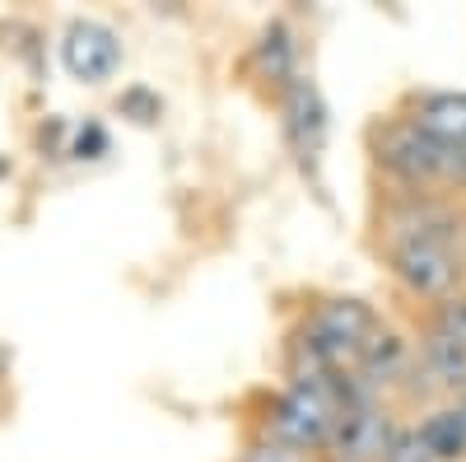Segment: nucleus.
I'll list each match as a JSON object with an SVG mask.
<instances>
[{
    "label": "nucleus",
    "mask_w": 466,
    "mask_h": 462,
    "mask_svg": "<svg viewBox=\"0 0 466 462\" xmlns=\"http://www.w3.org/2000/svg\"><path fill=\"white\" fill-rule=\"evenodd\" d=\"M378 332L382 327L364 299H327L303 327L308 369L313 374H355Z\"/></svg>",
    "instance_id": "nucleus-1"
},
{
    "label": "nucleus",
    "mask_w": 466,
    "mask_h": 462,
    "mask_svg": "<svg viewBox=\"0 0 466 462\" xmlns=\"http://www.w3.org/2000/svg\"><path fill=\"white\" fill-rule=\"evenodd\" d=\"M340 420V397H336V374H299L289 388L270 406V439H280L299 453L331 448Z\"/></svg>",
    "instance_id": "nucleus-2"
},
{
    "label": "nucleus",
    "mask_w": 466,
    "mask_h": 462,
    "mask_svg": "<svg viewBox=\"0 0 466 462\" xmlns=\"http://www.w3.org/2000/svg\"><path fill=\"white\" fill-rule=\"evenodd\" d=\"M378 164L410 187H430V182L466 187V149L424 136L415 122H397L378 136Z\"/></svg>",
    "instance_id": "nucleus-3"
},
{
    "label": "nucleus",
    "mask_w": 466,
    "mask_h": 462,
    "mask_svg": "<svg viewBox=\"0 0 466 462\" xmlns=\"http://www.w3.org/2000/svg\"><path fill=\"white\" fill-rule=\"evenodd\" d=\"M56 56L66 66V75L75 85H107L116 70L127 61V47H122V33L103 19H89V15H75L66 28H61V43H56Z\"/></svg>",
    "instance_id": "nucleus-4"
},
{
    "label": "nucleus",
    "mask_w": 466,
    "mask_h": 462,
    "mask_svg": "<svg viewBox=\"0 0 466 462\" xmlns=\"http://www.w3.org/2000/svg\"><path fill=\"white\" fill-rule=\"evenodd\" d=\"M387 262L406 290L424 294V299H452L461 285V257L452 252V243H434V239H392L387 243Z\"/></svg>",
    "instance_id": "nucleus-5"
},
{
    "label": "nucleus",
    "mask_w": 466,
    "mask_h": 462,
    "mask_svg": "<svg viewBox=\"0 0 466 462\" xmlns=\"http://www.w3.org/2000/svg\"><path fill=\"white\" fill-rule=\"evenodd\" d=\"M280 112H285V140L299 154V164H318L327 149V127H331L322 89L308 75H299V80H289L280 89Z\"/></svg>",
    "instance_id": "nucleus-6"
},
{
    "label": "nucleus",
    "mask_w": 466,
    "mask_h": 462,
    "mask_svg": "<svg viewBox=\"0 0 466 462\" xmlns=\"http://www.w3.org/2000/svg\"><path fill=\"white\" fill-rule=\"evenodd\" d=\"M424 136H434L443 145H461L466 149V89H434L420 94L415 118H410Z\"/></svg>",
    "instance_id": "nucleus-7"
},
{
    "label": "nucleus",
    "mask_w": 466,
    "mask_h": 462,
    "mask_svg": "<svg viewBox=\"0 0 466 462\" xmlns=\"http://www.w3.org/2000/svg\"><path fill=\"white\" fill-rule=\"evenodd\" d=\"M415 435H420L424 453H430L434 462H461L466 457V402L424 416L415 426Z\"/></svg>",
    "instance_id": "nucleus-8"
},
{
    "label": "nucleus",
    "mask_w": 466,
    "mask_h": 462,
    "mask_svg": "<svg viewBox=\"0 0 466 462\" xmlns=\"http://www.w3.org/2000/svg\"><path fill=\"white\" fill-rule=\"evenodd\" d=\"M257 66L266 70V80H276L280 89H285L289 80H299V43H294L289 24L276 19V24L261 33V43H257Z\"/></svg>",
    "instance_id": "nucleus-9"
},
{
    "label": "nucleus",
    "mask_w": 466,
    "mask_h": 462,
    "mask_svg": "<svg viewBox=\"0 0 466 462\" xmlns=\"http://www.w3.org/2000/svg\"><path fill=\"white\" fill-rule=\"evenodd\" d=\"M424 369L439 383H448V388H466V351H457V345H448L439 336L424 341Z\"/></svg>",
    "instance_id": "nucleus-10"
},
{
    "label": "nucleus",
    "mask_w": 466,
    "mask_h": 462,
    "mask_svg": "<svg viewBox=\"0 0 466 462\" xmlns=\"http://www.w3.org/2000/svg\"><path fill=\"white\" fill-rule=\"evenodd\" d=\"M116 112L136 127H159L164 122V98L149 85H127L122 94H116Z\"/></svg>",
    "instance_id": "nucleus-11"
},
{
    "label": "nucleus",
    "mask_w": 466,
    "mask_h": 462,
    "mask_svg": "<svg viewBox=\"0 0 466 462\" xmlns=\"http://www.w3.org/2000/svg\"><path fill=\"white\" fill-rule=\"evenodd\" d=\"M430 336H439V341L457 345V351H466V294H452V299H443V303H439Z\"/></svg>",
    "instance_id": "nucleus-12"
},
{
    "label": "nucleus",
    "mask_w": 466,
    "mask_h": 462,
    "mask_svg": "<svg viewBox=\"0 0 466 462\" xmlns=\"http://www.w3.org/2000/svg\"><path fill=\"white\" fill-rule=\"evenodd\" d=\"M112 149V136H107V127L103 122H80V127H70V145H66V154H75V159H103V154Z\"/></svg>",
    "instance_id": "nucleus-13"
},
{
    "label": "nucleus",
    "mask_w": 466,
    "mask_h": 462,
    "mask_svg": "<svg viewBox=\"0 0 466 462\" xmlns=\"http://www.w3.org/2000/svg\"><path fill=\"white\" fill-rule=\"evenodd\" d=\"M243 462H308V453H299V448H289V444H280V439H257L248 453H243Z\"/></svg>",
    "instance_id": "nucleus-14"
},
{
    "label": "nucleus",
    "mask_w": 466,
    "mask_h": 462,
    "mask_svg": "<svg viewBox=\"0 0 466 462\" xmlns=\"http://www.w3.org/2000/svg\"><path fill=\"white\" fill-rule=\"evenodd\" d=\"M382 462H434V457L424 453V444H420L415 430H397L392 444H387V457Z\"/></svg>",
    "instance_id": "nucleus-15"
}]
</instances>
